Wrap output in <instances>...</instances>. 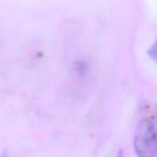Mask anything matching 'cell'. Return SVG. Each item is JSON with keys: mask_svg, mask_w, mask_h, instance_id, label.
<instances>
[{"mask_svg": "<svg viewBox=\"0 0 157 157\" xmlns=\"http://www.w3.org/2000/svg\"><path fill=\"white\" fill-rule=\"evenodd\" d=\"M134 148L140 156H153L157 153V132L154 124L148 121L140 123L134 139Z\"/></svg>", "mask_w": 157, "mask_h": 157, "instance_id": "cell-1", "label": "cell"}, {"mask_svg": "<svg viewBox=\"0 0 157 157\" xmlns=\"http://www.w3.org/2000/svg\"><path fill=\"white\" fill-rule=\"evenodd\" d=\"M148 53L153 60L157 61V39L153 45L150 48Z\"/></svg>", "mask_w": 157, "mask_h": 157, "instance_id": "cell-2", "label": "cell"}, {"mask_svg": "<svg viewBox=\"0 0 157 157\" xmlns=\"http://www.w3.org/2000/svg\"><path fill=\"white\" fill-rule=\"evenodd\" d=\"M86 64L82 62H80V63H78L77 66V69L78 71L80 74H83L86 71Z\"/></svg>", "mask_w": 157, "mask_h": 157, "instance_id": "cell-3", "label": "cell"}]
</instances>
